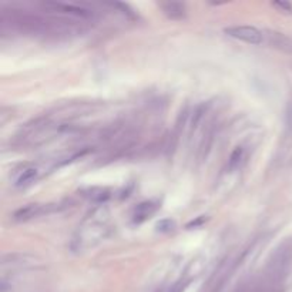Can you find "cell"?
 <instances>
[{
	"instance_id": "obj_1",
	"label": "cell",
	"mask_w": 292,
	"mask_h": 292,
	"mask_svg": "<svg viewBox=\"0 0 292 292\" xmlns=\"http://www.w3.org/2000/svg\"><path fill=\"white\" fill-rule=\"evenodd\" d=\"M110 211L106 205H100L90 212L79 225L70 242L71 251L84 252L99 245L110 232Z\"/></svg>"
},
{
	"instance_id": "obj_2",
	"label": "cell",
	"mask_w": 292,
	"mask_h": 292,
	"mask_svg": "<svg viewBox=\"0 0 292 292\" xmlns=\"http://www.w3.org/2000/svg\"><path fill=\"white\" fill-rule=\"evenodd\" d=\"M224 32L227 33L229 37L242 40L249 45H261L264 42V33L252 26H232V27H227Z\"/></svg>"
},
{
	"instance_id": "obj_3",
	"label": "cell",
	"mask_w": 292,
	"mask_h": 292,
	"mask_svg": "<svg viewBox=\"0 0 292 292\" xmlns=\"http://www.w3.org/2000/svg\"><path fill=\"white\" fill-rule=\"evenodd\" d=\"M53 210H54V207L51 204H27L25 207H22L19 210L14 211L13 220L17 222L29 221L32 218H36V217L51 212Z\"/></svg>"
},
{
	"instance_id": "obj_4",
	"label": "cell",
	"mask_w": 292,
	"mask_h": 292,
	"mask_svg": "<svg viewBox=\"0 0 292 292\" xmlns=\"http://www.w3.org/2000/svg\"><path fill=\"white\" fill-rule=\"evenodd\" d=\"M160 7L168 19L172 20H181L187 16V7L184 3L181 2H174V0H168V2H161Z\"/></svg>"
},
{
	"instance_id": "obj_5",
	"label": "cell",
	"mask_w": 292,
	"mask_h": 292,
	"mask_svg": "<svg viewBox=\"0 0 292 292\" xmlns=\"http://www.w3.org/2000/svg\"><path fill=\"white\" fill-rule=\"evenodd\" d=\"M264 37H267L268 43L278 49L281 51H285V53H291L292 54V38L282 34V33L272 32V30H267Z\"/></svg>"
},
{
	"instance_id": "obj_6",
	"label": "cell",
	"mask_w": 292,
	"mask_h": 292,
	"mask_svg": "<svg viewBox=\"0 0 292 292\" xmlns=\"http://www.w3.org/2000/svg\"><path fill=\"white\" fill-rule=\"evenodd\" d=\"M159 205L151 201H146V203L139 204L133 211V222L135 224H141V222L147 221L148 218H151V216L157 211Z\"/></svg>"
},
{
	"instance_id": "obj_7",
	"label": "cell",
	"mask_w": 292,
	"mask_h": 292,
	"mask_svg": "<svg viewBox=\"0 0 292 292\" xmlns=\"http://www.w3.org/2000/svg\"><path fill=\"white\" fill-rule=\"evenodd\" d=\"M37 176H38L37 167H34V165H27V167H25V168L20 171V174L17 176V178H16L14 185H16V187H25V185H29L30 183H33V181L37 178Z\"/></svg>"
},
{
	"instance_id": "obj_8",
	"label": "cell",
	"mask_w": 292,
	"mask_h": 292,
	"mask_svg": "<svg viewBox=\"0 0 292 292\" xmlns=\"http://www.w3.org/2000/svg\"><path fill=\"white\" fill-rule=\"evenodd\" d=\"M244 157H245V152H244V148L242 147H237L234 151L231 152L228 159V170L232 171V170H238L240 165L244 161Z\"/></svg>"
},
{
	"instance_id": "obj_9",
	"label": "cell",
	"mask_w": 292,
	"mask_h": 292,
	"mask_svg": "<svg viewBox=\"0 0 292 292\" xmlns=\"http://www.w3.org/2000/svg\"><path fill=\"white\" fill-rule=\"evenodd\" d=\"M285 128L286 134L292 135V102L288 103L285 110Z\"/></svg>"
},
{
	"instance_id": "obj_10",
	"label": "cell",
	"mask_w": 292,
	"mask_h": 292,
	"mask_svg": "<svg viewBox=\"0 0 292 292\" xmlns=\"http://www.w3.org/2000/svg\"><path fill=\"white\" fill-rule=\"evenodd\" d=\"M272 6L282 13H292V5L288 2H272Z\"/></svg>"
},
{
	"instance_id": "obj_11",
	"label": "cell",
	"mask_w": 292,
	"mask_h": 292,
	"mask_svg": "<svg viewBox=\"0 0 292 292\" xmlns=\"http://www.w3.org/2000/svg\"><path fill=\"white\" fill-rule=\"evenodd\" d=\"M157 228H159V231H163V232H165V231H171V229L174 228V222L170 221V220L160 221L159 224H157Z\"/></svg>"
},
{
	"instance_id": "obj_12",
	"label": "cell",
	"mask_w": 292,
	"mask_h": 292,
	"mask_svg": "<svg viewBox=\"0 0 292 292\" xmlns=\"http://www.w3.org/2000/svg\"><path fill=\"white\" fill-rule=\"evenodd\" d=\"M183 289H184V284L183 282H177L168 292H183Z\"/></svg>"
}]
</instances>
